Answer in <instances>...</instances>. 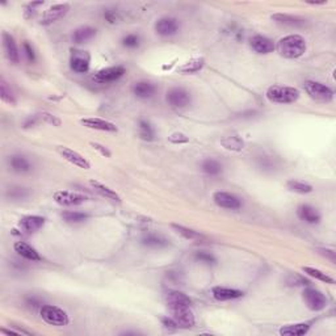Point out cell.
Returning a JSON list of instances; mask_svg holds the SVG:
<instances>
[{
  "instance_id": "28",
  "label": "cell",
  "mask_w": 336,
  "mask_h": 336,
  "mask_svg": "<svg viewBox=\"0 0 336 336\" xmlns=\"http://www.w3.org/2000/svg\"><path fill=\"white\" fill-rule=\"evenodd\" d=\"M165 301H167V305H186L190 306L192 305V300L189 297L184 294L183 292H168L167 296H165Z\"/></svg>"
},
{
  "instance_id": "13",
  "label": "cell",
  "mask_w": 336,
  "mask_h": 336,
  "mask_svg": "<svg viewBox=\"0 0 336 336\" xmlns=\"http://www.w3.org/2000/svg\"><path fill=\"white\" fill-rule=\"evenodd\" d=\"M180 29V24L175 17H162L155 24V32L159 36H175Z\"/></svg>"
},
{
  "instance_id": "36",
  "label": "cell",
  "mask_w": 336,
  "mask_h": 336,
  "mask_svg": "<svg viewBox=\"0 0 336 336\" xmlns=\"http://www.w3.org/2000/svg\"><path fill=\"white\" fill-rule=\"evenodd\" d=\"M138 129H139V135H141L143 139H146V141H151V139H154L155 130H154L153 125H151L149 121H146V119H141L139 124H138Z\"/></svg>"
},
{
  "instance_id": "46",
  "label": "cell",
  "mask_w": 336,
  "mask_h": 336,
  "mask_svg": "<svg viewBox=\"0 0 336 336\" xmlns=\"http://www.w3.org/2000/svg\"><path fill=\"white\" fill-rule=\"evenodd\" d=\"M319 254L323 255V256L328 257V259L332 261V263H335V252H333V250H328V248H318Z\"/></svg>"
},
{
  "instance_id": "22",
  "label": "cell",
  "mask_w": 336,
  "mask_h": 336,
  "mask_svg": "<svg viewBox=\"0 0 336 336\" xmlns=\"http://www.w3.org/2000/svg\"><path fill=\"white\" fill-rule=\"evenodd\" d=\"M9 167L11 170L17 174H25V172H29L32 170V164L31 162L22 155H12L9 156L8 159Z\"/></svg>"
},
{
  "instance_id": "25",
  "label": "cell",
  "mask_w": 336,
  "mask_h": 336,
  "mask_svg": "<svg viewBox=\"0 0 336 336\" xmlns=\"http://www.w3.org/2000/svg\"><path fill=\"white\" fill-rule=\"evenodd\" d=\"M310 324L309 323H297L284 326L280 328V335L282 336H302L309 332Z\"/></svg>"
},
{
  "instance_id": "41",
  "label": "cell",
  "mask_w": 336,
  "mask_h": 336,
  "mask_svg": "<svg viewBox=\"0 0 336 336\" xmlns=\"http://www.w3.org/2000/svg\"><path fill=\"white\" fill-rule=\"evenodd\" d=\"M168 141L175 145H181V143H188L189 139H188V137H186L185 134H183V133H174V134H171L168 137Z\"/></svg>"
},
{
  "instance_id": "43",
  "label": "cell",
  "mask_w": 336,
  "mask_h": 336,
  "mask_svg": "<svg viewBox=\"0 0 336 336\" xmlns=\"http://www.w3.org/2000/svg\"><path fill=\"white\" fill-rule=\"evenodd\" d=\"M41 118H42L45 123L50 124V125H53V126H59L62 124L61 119L57 118V117L53 116V114H50V113H42L41 114Z\"/></svg>"
},
{
  "instance_id": "14",
  "label": "cell",
  "mask_w": 336,
  "mask_h": 336,
  "mask_svg": "<svg viewBox=\"0 0 336 336\" xmlns=\"http://www.w3.org/2000/svg\"><path fill=\"white\" fill-rule=\"evenodd\" d=\"M250 46L251 49L254 50L257 54H269L276 49V45L271 38L266 36H254L250 40Z\"/></svg>"
},
{
  "instance_id": "9",
  "label": "cell",
  "mask_w": 336,
  "mask_h": 336,
  "mask_svg": "<svg viewBox=\"0 0 336 336\" xmlns=\"http://www.w3.org/2000/svg\"><path fill=\"white\" fill-rule=\"evenodd\" d=\"M53 199L62 206H77V205L84 204L88 200V197L82 193L70 192V190H57L53 195Z\"/></svg>"
},
{
  "instance_id": "33",
  "label": "cell",
  "mask_w": 336,
  "mask_h": 336,
  "mask_svg": "<svg viewBox=\"0 0 336 336\" xmlns=\"http://www.w3.org/2000/svg\"><path fill=\"white\" fill-rule=\"evenodd\" d=\"M201 170L206 175H210V176H217L222 172V164L220 162H217L215 159H205L201 163Z\"/></svg>"
},
{
  "instance_id": "18",
  "label": "cell",
  "mask_w": 336,
  "mask_h": 336,
  "mask_svg": "<svg viewBox=\"0 0 336 336\" xmlns=\"http://www.w3.org/2000/svg\"><path fill=\"white\" fill-rule=\"evenodd\" d=\"M297 215L303 222L309 223V225H317L321 222V214L315 208H313L311 205H301L297 209Z\"/></svg>"
},
{
  "instance_id": "35",
  "label": "cell",
  "mask_w": 336,
  "mask_h": 336,
  "mask_svg": "<svg viewBox=\"0 0 336 336\" xmlns=\"http://www.w3.org/2000/svg\"><path fill=\"white\" fill-rule=\"evenodd\" d=\"M302 269L306 275L311 276V277L317 278V280H319V281L326 282V284H335V280H333L332 277H330V276L326 275V273H323L322 271H319V269H315V268H313V267H303Z\"/></svg>"
},
{
  "instance_id": "34",
  "label": "cell",
  "mask_w": 336,
  "mask_h": 336,
  "mask_svg": "<svg viewBox=\"0 0 336 336\" xmlns=\"http://www.w3.org/2000/svg\"><path fill=\"white\" fill-rule=\"evenodd\" d=\"M143 246L150 248H163L168 246V241L160 235H155V234H150V235L145 236L142 241Z\"/></svg>"
},
{
  "instance_id": "38",
  "label": "cell",
  "mask_w": 336,
  "mask_h": 336,
  "mask_svg": "<svg viewBox=\"0 0 336 336\" xmlns=\"http://www.w3.org/2000/svg\"><path fill=\"white\" fill-rule=\"evenodd\" d=\"M0 93H2V100L4 103H8V104H15L16 103L15 96H13L12 91L8 87L4 78H2V80H0Z\"/></svg>"
},
{
  "instance_id": "12",
  "label": "cell",
  "mask_w": 336,
  "mask_h": 336,
  "mask_svg": "<svg viewBox=\"0 0 336 336\" xmlns=\"http://www.w3.org/2000/svg\"><path fill=\"white\" fill-rule=\"evenodd\" d=\"M213 200L215 205H218L220 208L223 209H231V210H236L242 206V201L236 197L235 195L229 192H222L218 190L213 195Z\"/></svg>"
},
{
  "instance_id": "7",
  "label": "cell",
  "mask_w": 336,
  "mask_h": 336,
  "mask_svg": "<svg viewBox=\"0 0 336 336\" xmlns=\"http://www.w3.org/2000/svg\"><path fill=\"white\" fill-rule=\"evenodd\" d=\"M89 64H91V55L88 54V52L78 49L71 50L70 67L74 73L86 74L89 70Z\"/></svg>"
},
{
  "instance_id": "40",
  "label": "cell",
  "mask_w": 336,
  "mask_h": 336,
  "mask_svg": "<svg viewBox=\"0 0 336 336\" xmlns=\"http://www.w3.org/2000/svg\"><path fill=\"white\" fill-rule=\"evenodd\" d=\"M139 42H141V38L137 34H128L123 38V45L128 49H135L139 46Z\"/></svg>"
},
{
  "instance_id": "32",
  "label": "cell",
  "mask_w": 336,
  "mask_h": 336,
  "mask_svg": "<svg viewBox=\"0 0 336 336\" xmlns=\"http://www.w3.org/2000/svg\"><path fill=\"white\" fill-rule=\"evenodd\" d=\"M286 186L289 190L294 193H300V195H307V193L313 192V185L301 180H289L286 183Z\"/></svg>"
},
{
  "instance_id": "5",
  "label": "cell",
  "mask_w": 336,
  "mask_h": 336,
  "mask_svg": "<svg viewBox=\"0 0 336 336\" xmlns=\"http://www.w3.org/2000/svg\"><path fill=\"white\" fill-rule=\"evenodd\" d=\"M305 91L307 92V95L313 99V100L318 101V103H330L333 99V92L330 87H327L323 83L314 82V80H309L303 84Z\"/></svg>"
},
{
  "instance_id": "29",
  "label": "cell",
  "mask_w": 336,
  "mask_h": 336,
  "mask_svg": "<svg viewBox=\"0 0 336 336\" xmlns=\"http://www.w3.org/2000/svg\"><path fill=\"white\" fill-rule=\"evenodd\" d=\"M221 145H222L225 149L231 151H242L243 150V147H245V142L242 139L241 137L238 135H229V137H225L221 141Z\"/></svg>"
},
{
  "instance_id": "45",
  "label": "cell",
  "mask_w": 336,
  "mask_h": 336,
  "mask_svg": "<svg viewBox=\"0 0 336 336\" xmlns=\"http://www.w3.org/2000/svg\"><path fill=\"white\" fill-rule=\"evenodd\" d=\"M104 17L108 22H110V24H114V22H117V20H118L117 13L114 12V11H110V9H107V11H105Z\"/></svg>"
},
{
  "instance_id": "39",
  "label": "cell",
  "mask_w": 336,
  "mask_h": 336,
  "mask_svg": "<svg viewBox=\"0 0 336 336\" xmlns=\"http://www.w3.org/2000/svg\"><path fill=\"white\" fill-rule=\"evenodd\" d=\"M196 260H199L200 263L208 264V266H214L217 263V259L214 257L213 254L210 252H205V251H200L196 254Z\"/></svg>"
},
{
  "instance_id": "15",
  "label": "cell",
  "mask_w": 336,
  "mask_h": 336,
  "mask_svg": "<svg viewBox=\"0 0 336 336\" xmlns=\"http://www.w3.org/2000/svg\"><path fill=\"white\" fill-rule=\"evenodd\" d=\"M58 151H59V154L63 156L64 159L67 160V162L73 163L74 165H77V167H79V168H84V170H89V168H91V164H89L88 160H87L84 156L80 155L79 153L74 151L73 149L59 146Z\"/></svg>"
},
{
  "instance_id": "11",
  "label": "cell",
  "mask_w": 336,
  "mask_h": 336,
  "mask_svg": "<svg viewBox=\"0 0 336 336\" xmlns=\"http://www.w3.org/2000/svg\"><path fill=\"white\" fill-rule=\"evenodd\" d=\"M68 11H70V4L67 3L55 4V6L46 9L45 13L42 15V18H41V24L42 25L53 24V22H55L57 20H59V18H62L63 16L67 15Z\"/></svg>"
},
{
  "instance_id": "19",
  "label": "cell",
  "mask_w": 336,
  "mask_h": 336,
  "mask_svg": "<svg viewBox=\"0 0 336 336\" xmlns=\"http://www.w3.org/2000/svg\"><path fill=\"white\" fill-rule=\"evenodd\" d=\"M43 225H45V220L40 215H27L20 221V227L27 234H33V232L38 231L40 229H42Z\"/></svg>"
},
{
  "instance_id": "37",
  "label": "cell",
  "mask_w": 336,
  "mask_h": 336,
  "mask_svg": "<svg viewBox=\"0 0 336 336\" xmlns=\"http://www.w3.org/2000/svg\"><path fill=\"white\" fill-rule=\"evenodd\" d=\"M62 218L67 223H82L88 218L86 213H80V211H63L62 213Z\"/></svg>"
},
{
  "instance_id": "21",
  "label": "cell",
  "mask_w": 336,
  "mask_h": 336,
  "mask_svg": "<svg viewBox=\"0 0 336 336\" xmlns=\"http://www.w3.org/2000/svg\"><path fill=\"white\" fill-rule=\"evenodd\" d=\"M15 251L21 257L27 260H31V261H40L41 256L40 254L37 252V250H34L31 245H28L25 242H16L15 246H13Z\"/></svg>"
},
{
  "instance_id": "4",
  "label": "cell",
  "mask_w": 336,
  "mask_h": 336,
  "mask_svg": "<svg viewBox=\"0 0 336 336\" xmlns=\"http://www.w3.org/2000/svg\"><path fill=\"white\" fill-rule=\"evenodd\" d=\"M168 309L171 311V318L181 328H190L195 326L196 319L193 315L190 306L186 305H170Z\"/></svg>"
},
{
  "instance_id": "44",
  "label": "cell",
  "mask_w": 336,
  "mask_h": 336,
  "mask_svg": "<svg viewBox=\"0 0 336 336\" xmlns=\"http://www.w3.org/2000/svg\"><path fill=\"white\" fill-rule=\"evenodd\" d=\"M27 195L28 193L24 188H13V189H11V192H9L11 199H24Z\"/></svg>"
},
{
  "instance_id": "17",
  "label": "cell",
  "mask_w": 336,
  "mask_h": 336,
  "mask_svg": "<svg viewBox=\"0 0 336 336\" xmlns=\"http://www.w3.org/2000/svg\"><path fill=\"white\" fill-rule=\"evenodd\" d=\"M2 38H3V47L4 52H6L7 58L12 62V63H18V61H20V54H18V49L15 42V38H13L8 32H3Z\"/></svg>"
},
{
  "instance_id": "20",
  "label": "cell",
  "mask_w": 336,
  "mask_h": 336,
  "mask_svg": "<svg viewBox=\"0 0 336 336\" xmlns=\"http://www.w3.org/2000/svg\"><path fill=\"white\" fill-rule=\"evenodd\" d=\"M211 294H213L214 298L218 301H231L243 297V292L238 291V289H231V287L225 286L213 287V289H211Z\"/></svg>"
},
{
  "instance_id": "47",
  "label": "cell",
  "mask_w": 336,
  "mask_h": 336,
  "mask_svg": "<svg viewBox=\"0 0 336 336\" xmlns=\"http://www.w3.org/2000/svg\"><path fill=\"white\" fill-rule=\"evenodd\" d=\"M91 145H92V146H93V149H96V150H98V151H100L101 155L110 156V151L108 150L107 147L101 146V145H99V143H91Z\"/></svg>"
},
{
  "instance_id": "30",
  "label": "cell",
  "mask_w": 336,
  "mask_h": 336,
  "mask_svg": "<svg viewBox=\"0 0 336 336\" xmlns=\"http://www.w3.org/2000/svg\"><path fill=\"white\" fill-rule=\"evenodd\" d=\"M204 64H205L204 58H193L190 59V61L185 62L183 66H180V67L177 68V71L183 74H195L197 73V71L201 70V68L204 67Z\"/></svg>"
},
{
  "instance_id": "10",
  "label": "cell",
  "mask_w": 336,
  "mask_h": 336,
  "mask_svg": "<svg viewBox=\"0 0 336 336\" xmlns=\"http://www.w3.org/2000/svg\"><path fill=\"white\" fill-rule=\"evenodd\" d=\"M125 73L126 70L124 66H112V67L103 68L98 74H95L93 80L96 83H100V84H107V83H112L121 79L125 75Z\"/></svg>"
},
{
  "instance_id": "42",
  "label": "cell",
  "mask_w": 336,
  "mask_h": 336,
  "mask_svg": "<svg viewBox=\"0 0 336 336\" xmlns=\"http://www.w3.org/2000/svg\"><path fill=\"white\" fill-rule=\"evenodd\" d=\"M22 49H24V53H25V55H27L28 61L33 63V62L36 61V53H34L33 46L28 42V41H24V43H22Z\"/></svg>"
},
{
  "instance_id": "2",
  "label": "cell",
  "mask_w": 336,
  "mask_h": 336,
  "mask_svg": "<svg viewBox=\"0 0 336 336\" xmlns=\"http://www.w3.org/2000/svg\"><path fill=\"white\" fill-rule=\"evenodd\" d=\"M267 99L276 104H291L300 99V91L294 87L272 86L267 89Z\"/></svg>"
},
{
  "instance_id": "8",
  "label": "cell",
  "mask_w": 336,
  "mask_h": 336,
  "mask_svg": "<svg viewBox=\"0 0 336 336\" xmlns=\"http://www.w3.org/2000/svg\"><path fill=\"white\" fill-rule=\"evenodd\" d=\"M303 301H305L306 306L313 311H321V310L326 309V306H327L326 296L322 292L313 289V287L303 291Z\"/></svg>"
},
{
  "instance_id": "23",
  "label": "cell",
  "mask_w": 336,
  "mask_h": 336,
  "mask_svg": "<svg viewBox=\"0 0 336 336\" xmlns=\"http://www.w3.org/2000/svg\"><path fill=\"white\" fill-rule=\"evenodd\" d=\"M272 18L276 22H278V24L291 28L303 27L306 22V20H303L302 17H298V16H293V15H286V13H276V15L272 16Z\"/></svg>"
},
{
  "instance_id": "31",
  "label": "cell",
  "mask_w": 336,
  "mask_h": 336,
  "mask_svg": "<svg viewBox=\"0 0 336 336\" xmlns=\"http://www.w3.org/2000/svg\"><path fill=\"white\" fill-rule=\"evenodd\" d=\"M172 229L176 230L177 234H180L183 238L188 239V241H204L205 236L201 235L200 232L195 231L192 229H188V227H184L181 225H176V223H172L171 225Z\"/></svg>"
},
{
  "instance_id": "48",
  "label": "cell",
  "mask_w": 336,
  "mask_h": 336,
  "mask_svg": "<svg viewBox=\"0 0 336 336\" xmlns=\"http://www.w3.org/2000/svg\"><path fill=\"white\" fill-rule=\"evenodd\" d=\"M162 323H163V326H165L167 328L168 327H170V328H177V327H179L176 322H175L172 318H163Z\"/></svg>"
},
{
  "instance_id": "1",
  "label": "cell",
  "mask_w": 336,
  "mask_h": 336,
  "mask_svg": "<svg viewBox=\"0 0 336 336\" xmlns=\"http://www.w3.org/2000/svg\"><path fill=\"white\" fill-rule=\"evenodd\" d=\"M276 50L284 58L297 59L306 53V41L300 34H289L278 41Z\"/></svg>"
},
{
  "instance_id": "6",
  "label": "cell",
  "mask_w": 336,
  "mask_h": 336,
  "mask_svg": "<svg viewBox=\"0 0 336 336\" xmlns=\"http://www.w3.org/2000/svg\"><path fill=\"white\" fill-rule=\"evenodd\" d=\"M165 99H167L168 104L171 105L172 108H176V109H183V108H186L192 103L189 92L184 88H180V87H175V88L170 89L167 92Z\"/></svg>"
},
{
  "instance_id": "3",
  "label": "cell",
  "mask_w": 336,
  "mask_h": 336,
  "mask_svg": "<svg viewBox=\"0 0 336 336\" xmlns=\"http://www.w3.org/2000/svg\"><path fill=\"white\" fill-rule=\"evenodd\" d=\"M41 318L46 322L47 324H52V326H67L70 323V318H68L67 313L62 310L61 307H57V306L53 305H45L41 307L40 310Z\"/></svg>"
},
{
  "instance_id": "16",
  "label": "cell",
  "mask_w": 336,
  "mask_h": 336,
  "mask_svg": "<svg viewBox=\"0 0 336 336\" xmlns=\"http://www.w3.org/2000/svg\"><path fill=\"white\" fill-rule=\"evenodd\" d=\"M80 123L84 126L89 129H95V130H100V132H109L116 133L117 126L113 123H109L107 119L98 118V117H91V118H83Z\"/></svg>"
},
{
  "instance_id": "24",
  "label": "cell",
  "mask_w": 336,
  "mask_h": 336,
  "mask_svg": "<svg viewBox=\"0 0 336 336\" xmlns=\"http://www.w3.org/2000/svg\"><path fill=\"white\" fill-rule=\"evenodd\" d=\"M133 93L137 96L138 99H150L153 98L155 93V86L150 82H138L133 86Z\"/></svg>"
},
{
  "instance_id": "27",
  "label": "cell",
  "mask_w": 336,
  "mask_h": 336,
  "mask_svg": "<svg viewBox=\"0 0 336 336\" xmlns=\"http://www.w3.org/2000/svg\"><path fill=\"white\" fill-rule=\"evenodd\" d=\"M89 184H91V186L96 190V192L100 193V195L103 196V197H105V199H109V200H113V201L121 202V197L118 196V193L114 192L113 189H110L109 186L104 185L103 183H100V181H96V180H91V181H89Z\"/></svg>"
},
{
  "instance_id": "26",
  "label": "cell",
  "mask_w": 336,
  "mask_h": 336,
  "mask_svg": "<svg viewBox=\"0 0 336 336\" xmlns=\"http://www.w3.org/2000/svg\"><path fill=\"white\" fill-rule=\"evenodd\" d=\"M96 36V29L92 27H80L73 33V41L75 43H84Z\"/></svg>"
}]
</instances>
